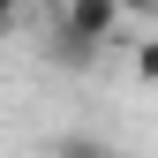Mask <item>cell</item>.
<instances>
[{
    "label": "cell",
    "instance_id": "obj_4",
    "mask_svg": "<svg viewBox=\"0 0 158 158\" xmlns=\"http://www.w3.org/2000/svg\"><path fill=\"white\" fill-rule=\"evenodd\" d=\"M60 158H106L98 143H60Z\"/></svg>",
    "mask_w": 158,
    "mask_h": 158
},
{
    "label": "cell",
    "instance_id": "obj_1",
    "mask_svg": "<svg viewBox=\"0 0 158 158\" xmlns=\"http://www.w3.org/2000/svg\"><path fill=\"white\" fill-rule=\"evenodd\" d=\"M60 23L75 30V38H98V45H113L121 38V0H60Z\"/></svg>",
    "mask_w": 158,
    "mask_h": 158
},
{
    "label": "cell",
    "instance_id": "obj_6",
    "mask_svg": "<svg viewBox=\"0 0 158 158\" xmlns=\"http://www.w3.org/2000/svg\"><path fill=\"white\" fill-rule=\"evenodd\" d=\"M8 23H15V15H8V8H0V38H8Z\"/></svg>",
    "mask_w": 158,
    "mask_h": 158
},
{
    "label": "cell",
    "instance_id": "obj_7",
    "mask_svg": "<svg viewBox=\"0 0 158 158\" xmlns=\"http://www.w3.org/2000/svg\"><path fill=\"white\" fill-rule=\"evenodd\" d=\"M0 8H8V15H15V8H23V0H0Z\"/></svg>",
    "mask_w": 158,
    "mask_h": 158
},
{
    "label": "cell",
    "instance_id": "obj_5",
    "mask_svg": "<svg viewBox=\"0 0 158 158\" xmlns=\"http://www.w3.org/2000/svg\"><path fill=\"white\" fill-rule=\"evenodd\" d=\"M121 15H158V0H121Z\"/></svg>",
    "mask_w": 158,
    "mask_h": 158
},
{
    "label": "cell",
    "instance_id": "obj_3",
    "mask_svg": "<svg viewBox=\"0 0 158 158\" xmlns=\"http://www.w3.org/2000/svg\"><path fill=\"white\" fill-rule=\"evenodd\" d=\"M135 75L158 83V38H135Z\"/></svg>",
    "mask_w": 158,
    "mask_h": 158
},
{
    "label": "cell",
    "instance_id": "obj_2",
    "mask_svg": "<svg viewBox=\"0 0 158 158\" xmlns=\"http://www.w3.org/2000/svg\"><path fill=\"white\" fill-rule=\"evenodd\" d=\"M98 53H106V45H98V38H75L68 23L53 30V60H60V68H98Z\"/></svg>",
    "mask_w": 158,
    "mask_h": 158
}]
</instances>
